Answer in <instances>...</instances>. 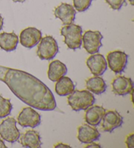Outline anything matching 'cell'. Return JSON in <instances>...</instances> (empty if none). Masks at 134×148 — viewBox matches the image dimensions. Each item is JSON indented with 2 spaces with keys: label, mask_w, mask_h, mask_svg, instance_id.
<instances>
[{
  "label": "cell",
  "mask_w": 134,
  "mask_h": 148,
  "mask_svg": "<svg viewBox=\"0 0 134 148\" xmlns=\"http://www.w3.org/2000/svg\"><path fill=\"white\" fill-rule=\"evenodd\" d=\"M0 80L7 84L20 100L33 108L50 111L56 108L52 91L43 82L30 73L0 66Z\"/></svg>",
  "instance_id": "1"
},
{
  "label": "cell",
  "mask_w": 134,
  "mask_h": 148,
  "mask_svg": "<svg viewBox=\"0 0 134 148\" xmlns=\"http://www.w3.org/2000/svg\"><path fill=\"white\" fill-rule=\"evenodd\" d=\"M94 96L88 90H74L68 97V104L74 111L86 110L94 104Z\"/></svg>",
  "instance_id": "2"
},
{
  "label": "cell",
  "mask_w": 134,
  "mask_h": 148,
  "mask_svg": "<svg viewBox=\"0 0 134 148\" xmlns=\"http://www.w3.org/2000/svg\"><path fill=\"white\" fill-rule=\"evenodd\" d=\"M60 34L64 37V43L68 48L77 50L81 47L82 29L79 25L71 24L61 27Z\"/></svg>",
  "instance_id": "3"
},
{
  "label": "cell",
  "mask_w": 134,
  "mask_h": 148,
  "mask_svg": "<svg viewBox=\"0 0 134 148\" xmlns=\"http://www.w3.org/2000/svg\"><path fill=\"white\" fill-rule=\"evenodd\" d=\"M37 49V55L42 60H50L55 57L58 52V45L52 36L41 38Z\"/></svg>",
  "instance_id": "4"
},
{
  "label": "cell",
  "mask_w": 134,
  "mask_h": 148,
  "mask_svg": "<svg viewBox=\"0 0 134 148\" xmlns=\"http://www.w3.org/2000/svg\"><path fill=\"white\" fill-rule=\"evenodd\" d=\"M0 136L2 139L10 143L18 141L20 133L17 127V121L13 117H8L1 122Z\"/></svg>",
  "instance_id": "5"
},
{
  "label": "cell",
  "mask_w": 134,
  "mask_h": 148,
  "mask_svg": "<svg viewBox=\"0 0 134 148\" xmlns=\"http://www.w3.org/2000/svg\"><path fill=\"white\" fill-rule=\"evenodd\" d=\"M103 35L99 31L88 30L82 35V42L83 48L90 54L97 53L100 47H102Z\"/></svg>",
  "instance_id": "6"
},
{
  "label": "cell",
  "mask_w": 134,
  "mask_h": 148,
  "mask_svg": "<svg viewBox=\"0 0 134 148\" xmlns=\"http://www.w3.org/2000/svg\"><path fill=\"white\" fill-rule=\"evenodd\" d=\"M128 56L120 50L110 52L107 56L108 65L110 69L116 74L122 73L128 64Z\"/></svg>",
  "instance_id": "7"
},
{
  "label": "cell",
  "mask_w": 134,
  "mask_h": 148,
  "mask_svg": "<svg viewBox=\"0 0 134 148\" xmlns=\"http://www.w3.org/2000/svg\"><path fill=\"white\" fill-rule=\"evenodd\" d=\"M17 121L23 127L35 128L41 124V116L32 107H26L18 115Z\"/></svg>",
  "instance_id": "8"
},
{
  "label": "cell",
  "mask_w": 134,
  "mask_h": 148,
  "mask_svg": "<svg viewBox=\"0 0 134 148\" xmlns=\"http://www.w3.org/2000/svg\"><path fill=\"white\" fill-rule=\"evenodd\" d=\"M42 38L40 30L33 27L23 29L20 35V42L23 47L32 48L37 45Z\"/></svg>",
  "instance_id": "9"
},
{
  "label": "cell",
  "mask_w": 134,
  "mask_h": 148,
  "mask_svg": "<svg viewBox=\"0 0 134 148\" xmlns=\"http://www.w3.org/2000/svg\"><path fill=\"white\" fill-rule=\"evenodd\" d=\"M86 64L94 76H102L107 69V61L100 53H94L87 59Z\"/></svg>",
  "instance_id": "10"
},
{
  "label": "cell",
  "mask_w": 134,
  "mask_h": 148,
  "mask_svg": "<svg viewBox=\"0 0 134 148\" xmlns=\"http://www.w3.org/2000/svg\"><path fill=\"white\" fill-rule=\"evenodd\" d=\"M102 129L105 132H111L123 124V117L116 110L105 112L102 118Z\"/></svg>",
  "instance_id": "11"
},
{
  "label": "cell",
  "mask_w": 134,
  "mask_h": 148,
  "mask_svg": "<svg viewBox=\"0 0 134 148\" xmlns=\"http://www.w3.org/2000/svg\"><path fill=\"white\" fill-rule=\"evenodd\" d=\"M113 91L115 94L120 96H124L133 91V83L130 78L123 76L116 77L111 82Z\"/></svg>",
  "instance_id": "12"
},
{
  "label": "cell",
  "mask_w": 134,
  "mask_h": 148,
  "mask_svg": "<svg viewBox=\"0 0 134 148\" xmlns=\"http://www.w3.org/2000/svg\"><path fill=\"white\" fill-rule=\"evenodd\" d=\"M56 18L61 20L64 25L73 24L76 16V11L71 5L62 3L58 5L54 11Z\"/></svg>",
  "instance_id": "13"
},
{
  "label": "cell",
  "mask_w": 134,
  "mask_h": 148,
  "mask_svg": "<svg viewBox=\"0 0 134 148\" xmlns=\"http://www.w3.org/2000/svg\"><path fill=\"white\" fill-rule=\"evenodd\" d=\"M100 133L96 128L88 124H83L78 127L77 138L82 144H89L99 140Z\"/></svg>",
  "instance_id": "14"
},
{
  "label": "cell",
  "mask_w": 134,
  "mask_h": 148,
  "mask_svg": "<svg viewBox=\"0 0 134 148\" xmlns=\"http://www.w3.org/2000/svg\"><path fill=\"white\" fill-rule=\"evenodd\" d=\"M105 112L106 110L103 106L92 105L86 110L84 121L90 125L97 126L101 123Z\"/></svg>",
  "instance_id": "15"
},
{
  "label": "cell",
  "mask_w": 134,
  "mask_h": 148,
  "mask_svg": "<svg viewBox=\"0 0 134 148\" xmlns=\"http://www.w3.org/2000/svg\"><path fill=\"white\" fill-rule=\"evenodd\" d=\"M20 143L22 147L28 148H39L42 145L39 133L34 130L26 131L20 137Z\"/></svg>",
  "instance_id": "16"
},
{
  "label": "cell",
  "mask_w": 134,
  "mask_h": 148,
  "mask_svg": "<svg viewBox=\"0 0 134 148\" xmlns=\"http://www.w3.org/2000/svg\"><path fill=\"white\" fill-rule=\"evenodd\" d=\"M68 72V68L64 63L59 60L51 62L48 65L47 72L48 78L52 82H56L65 76Z\"/></svg>",
  "instance_id": "17"
},
{
  "label": "cell",
  "mask_w": 134,
  "mask_h": 148,
  "mask_svg": "<svg viewBox=\"0 0 134 148\" xmlns=\"http://www.w3.org/2000/svg\"><path fill=\"white\" fill-rule=\"evenodd\" d=\"M19 43V37L14 32H3L0 34V48L6 52H12L16 49Z\"/></svg>",
  "instance_id": "18"
},
{
  "label": "cell",
  "mask_w": 134,
  "mask_h": 148,
  "mask_svg": "<svg viewBox=\"0 0 134 148\" xmlns=\"http://www.w3.org/2000/svg\"><path fill=\"white\" fill-rule=\"evenodd\" d=\"M75 84L70 78L64 76L56 81L55 91L60 96H67L75 90Z\"/></svg>",
  "instance_id": "19"
},
{
  "label": "cell",
  "mask_w": 134,
  "mask_h": 148,
  "mask_svg": "<svg viewBox=\"0 0 134 148\" xmlns=\"http://www.w3.org/2000/svg\"><path fill=\"white\" fill-rule=\"evenodd\" d=\"M86 87L89 91L96 95L104 93L107 89L105 80L99 76H95L87 79L86 80Z\"/></svg>",
  "instance_id": "20"
},
{
  "label": "cell",
  "mask_w": 134,
  "mask_h": 148,
  "mask_svg": "<svg viewBox=\"0 0 134 148\" xmlns=\"http://www.w3.org/2000/svg\"><path fill=\"white\" fill-rule=\"evenodd\" d=\"M12 105L10 99L3 98L0 95V118H4L11 114Z\"/></svg>",
  "instance_id": "21"
},
{
  "label": "cell",
  "mask_w": 134,
  "mask_h": 148,
  "mask_svg": "<svg viewBox=\"0 0 134 148\" xmlns=\"http://www.w3.org/2000/svg\"><path fill=\"white\" fill-rule=\"evenodd\" d=\"M73 7L78 12H84L90 6L92 0H73Z\"/></svg>",
  "instance_id": "22"
},
{
  "label": "cell",
  "mask_w": 134,
  "mask_h": 148,
  "mask_svg": "<svg viewBox=\"0 0 134 148\" xmlns=\"http://www.w3.org/2000/svg\"><path fill=\"white\" fill-rule=\"evenodd\" d=\"M105 1L113 10H120L126 5V0H105Z\"/></svg>",
  "instance_id": "23"
},
{
  "label": "cell",
  "mask_w": 134,
  "mask_h": 148,
  "mask_svg": "<svg viewBox=\"0 0 134 148\" xmlns=\"http://www.w3.org/2000/svg\"><path fill=\"white\" fill-rule=\"evenodd\" d=\"M125 143L129 148L134 147V134H131L126 137Z\"/></svg>",
  "instance_id": "24"
},
{
  "label": "cell",
  "mask_w": 134,
  "mask_h": 148,
  "mask_svg": "<svg viewBox=\"0 0 134 148\" xmlns=\"http://www.w3.org/2000/svg\"><path fill=\"white\" fill-rule=\"evenodd\" d=\"M85 147H89V148H92V147H101V145H100L99 144H96V143H94V142H92L91 143H89V144H87V145L85 146Z\"/></svg>",
  "instance_id": "25"
},
{
  "label": "cell",
  "mask_w": 134,
  "mask_h": 148,
  "mask_svg": "<svg viewBox=\"0 0 134 148\" xmlns=\"http://www.w3.org/2000/svg\"><path fill=\"white\" fill-rule=\"evenodd\" d=\"M55 147H68V148H71V146H69L68 144H63V143H58V144H56L55 145Z\"/></svg>",
  "instance_id": "26"
},
{
  "label": "cell",
  "mask_w": 134,
  "mask_h": 148,
  "mask_svg": "<svg viewBox=\"0 0 134 148\" xmlns=\"http://www.w3.org/2000/svg\"><path fill=\"white\" fill-rule=\"evenodd\" d=\"M3 25V17L1 16V15L0 14V31L2 29Z\"/></svg>",
  "instance_id": "27"
},
{
  "label": "cell",
  "mask_w": 134,
  "mask_h": 148,
  "mask_svg": "<svg viewBox=\"0 0 134 148\" xmlns=\"http://www.w3.org/2000/svg\"><path fill=\"white\" fill-rule=\"evenodd\" d=\"M0 148H7V146L5 144L3 140L0 139Z\"/></svg>",
  "instance_id": "28"
},
{
  "label": "cell",
  "mask_w": 134,
  "mask_h": 148,
  "mask_svg": "<svg viewBox=\"0 0 134 148\" xmlns=\"http://www.w3.org/2000/svg\"><path fill=\"white\" fill-rule=\"evenodd\" d=\"M12 1L14 2H19V3H23V2H24L26 0H12Z\"/></svg>",
  "instance_id": "29"
},
{
  "label": "cell",
  "mask_w": 134,
  "mask_h": 148,
  "mask_svg": "<svg viewBox=\"0 0 134 148\" xmlns=\"http://www.w3.org/2000/svg\"><path fill=\"white\" fill-rule=\"evenodd\" d=\"M129 2H130V3L131 4V5H134V0H128Z\"/></svg>",
  "instance_id": "30"
}]
</instances>
